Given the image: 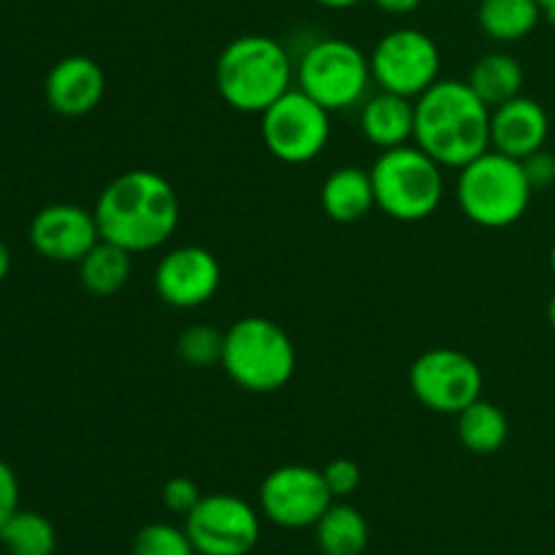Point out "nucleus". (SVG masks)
I'll use <instances>...</instances> for the list:
<instances>
[{"instance_id":"nucleus-1","label":"nucleus","mask_w":555,"mask_h":555,"mask_svg":"<svg viewBox=\"0 0 555 555\" xmlns=\"http://www.w3.org/2000/svg\"><path fill=\"white\" fill-rule=\"evenodd\" d=\"M101 238L130 255L163 247L179 225V195L163 173L130 168L103 188L95 204Z\"/></svg>"},{"instance_id":"nucleus-2","label":"nucleus","mask_w":555,"mask_h":555,"mask_svg":"<svg viewBox=\"0 0 555 555\" xmlns=\"http://www.w3.org/2000/svg\"><path fill=\"white\" fill-rule=\"evenodd\" d=\"M412 141L442 168H464L491 150V106L469 81L439 79L415 101Z\"/></svg>"},{"instance_id":"nucleus-3","label":"nucleus","mask_w":555,"mask_h":555,"mask_svg":"<svg viewBox=\"0 0 555 555\" xmlns=\"http://www.w3.org/2000/svg\"><path fill=\"white\" fill-rule=\"evenodd\" d=\"M215 87L236 112L263 114L293 90V60L276 38L238 36L217 57Z\"/></svg>"},{"instance_id":"nucleus-4","label":"nucleus","mask_w":555,"mask_h":555,"mask_svg":"<svg viewBox=\"0 0 555 555\" xmlns=\"http://www.w3.org/2000/svg\"><path fill=\"white\" fill-rule=\"evenodd\" d=\"M220 366L242 390L276 393L296 374V347L280 323L249 314L225 331Z\"/></svg>"},{"instance_id":"nucleus-5","label":"nucleus","mask_w":555,"mask_h":555,"mask_svg":"<svg viewBox=\"0 0 555 555\" xmlns=\"http://www.w3.org/2000/svg\"><path fill=\"white\" fill-rule=\"evenodd\" d=\"M459 206L466 220L480 228H509L529 211L531 190L524 163L486 150L459 168Z\"/></svg>"},{"instance_id":"nucleus-6","label":"nucleus","mask_w":555,"mask_h":555,"mask_svg":"<svg viewBox=\"0 0 555 555\" xmlns=\"http://www.w3.org/2000/svg\"><path fill=\"white\" fill-rule=\"evenodd\" d=\"M369 173H372L374 201L393 220H428L442 204V166L417 144L385 150L369 168Z\"/></svg>"},{"instance_id":"nucleus-7","label":"nucleus","mask_w":555,"mask_h":555,"mask_svg":"<svg viewBox=\"0 0 555 555\" xmlns=\"http://www.w3.org/2000/svg\"><path fill=\"white\" fill-rule=\"evenodd\" d=\"M298 90L307 92L312 101L328 112H341L366 95L372 81V65L369 57L345 38H320L298 63Z\"/></svg>"},{"instance_id":"nucleus-8","label":"nucleus","mask_w":555,"mask_h":555,"mask_svg":"<svg viewBox=\"0 0 555 555\" xmlns=\"http://www.w3.org/2000/svg\"><path fill=\"white\" fill-rule=\"evenodd\" d=\"M260 135L276 160L301 166L323 155L331 139V112L304 90H287L260 114Z\"/></svg>"},{"instance_id":"nucleus-9","label":"nucleus","mask_w":555,"mask_h":555,"mask_svg":"<svg viewBox=\"0 0 555 555\" xmlns=\"http://www.w3.org/2000/svg\"><path fill=\"white\" fill-rule=\"evenodd\" d=\"M372 81L379 90L396 92L417 101L423 92L439 81L442 54L437 41L417 27H399L385 33L369 54Z\"/></svg>"},{"instance_id":"nucleus-10","label":"nucleus","mask_w":555,"mask_h":555,"mask_svg":"<svg viewBox=\"0 0 555 555\" xmlns=\"http://www.w3.org/2000/svg\"><path fill=\"white\" fill-rule=\"evenodd\" d=\"M410 390L426 410L459 415L482 396V372L477 361L453 347H434L415 358Z\"/></svg>"},{"instance_id":"nucleus-11","label":"nucleus","mask_w":555,"mask_h":555,"mask_svg":"<svg viewBox=\"0 0 555 555\" xmlns=\"http://www.w3.org/2000/svg\"><path fill=\"white\" fill-rule=\"evenodd\" d=\"M184 531L198 555H249L258 547V509L233 493H211L184 518Z\"/></svg>"},{"instance_id":"nucleus-12","label":"nucleus","mask_w":555,"mask_h":555,"mask_svg":"<svg viewBox=\"0 0 555 555\" xmlns=\"http://www.w3.org/2000/svg\"><path fill=\"white\" fill-rule=\"evenodd\" d=\"M260 513L282 529H314L334 504L323 469L304 464L276 466L260 482Z\"/></svg>"},{"instance_id":"nucleus-13","label":"nucleus","mask_w":555,"mask_h":555,"mask_svg":"<svg viewBox=\"0 0 555 555\" xmlns=\"http://www.w3.org/2000/svg\"><path fill=\"white\" fill-rule=\"evenodd\" d=\"M222 269L215 253L198 244L173 247L155 269V291L173 309H198L220 291Z\"/></svg>"},{"instance_id":"nucleus-14","label":"nucleus","mask_w":555,"mask_h":555,"mask_svg":"<svg viewBox=\"0 0 555 555\" xmlns=\"http://www.w3.org/2000/svg\"><path fill=\"white\" fill-rule=\"evenodd\" d=\"M33 249L52 263H79L98 242L95 211L76 204H49L30 220Z\"/></svg>"},{"instance_id":"nucleus-15","label":"nucleus","mask_w":555,"mask_h":555,"mask_svg":"<svg viewBox=\"0 0 555 555\" xmlns=\"http://www.w3.org/2000/svg\"><path fill=\"white\" fill-rule=\"evenodd\" d=\"M43 95L52 112L63 117H85L95 112L106 95V74L85 54H68L57 60L43 81Z\"/></svg>"},{"instance_id":"nucleus-16","label":"nucleus","mask_w":555,"mask_h":555,"mask_svg":"<svg viewBox=\"0 0 555 555\" xmlns=\"http://www.w3.org/2000/svg\"><path fill=\"white\" fill-rule=\"evenodd\" d=\"M551 133V119L542 103L518 95L502 106L491 108V150L524 160L542 150Z\"/></svg>"},{"instance_id":"nucleus-17","label":"nucleus","mask_w":555,"mask_h":555,"mask_svg":"<svg viewBox=\"0 0 555 555\" xmlns=\"http://www.w3.org/2000/svg\"><path fill=\"white\" fill-rule=\"evenodd\" d=\"M361 130L383 152L410 144L415 139V101L379 90L363 103Z\"/></svg>"},{"instance_id":"nucleus-18","label":"nucleus","mask_w":555,"mask_h":555,"mask_svg":"<svg viewBox=\"0 0 555 555\" xmlns=\"http://www.w3.org/2000/svg\"><path fill=\"white\" fill-rule=\"evenodd\" d=\"M320 204L334 222L350 225V222L363 220L377 206L372 173L358 166L336 168L334 173L325 177L323 188H320Z\"/></svg>"},{"instance_id":"nucleus-19","label":"nucleus","mask_w":555,"mask_h":555,"mask_svg":"<svg viewBox=\"0 0 555 555\" xmlns=\"http://www.w3.org/2000/svg\"><path fill=\"white\" fill-rule=\"evenodd\" d=\"M133 255L128 249H122L119 244L101 242L79 260V282L90 296L95 298H108L117 296L130 280V271H133Z\"/></svg>"},{"instance_id":"nucleus-20","label":"nucleus","mask_w":555,"mask_h":555,"mask_svg":"<svg viewBox=\"0 0 555 555\" xmlns=\"http://www.w3.org/2000/svg\"><path fill=\"white\" fill-rule=\"evenodd\" d=\"M314 540L323 555H363L369 547V520L352 504H331L314 524Z\"/></svg>"},{"instance_id":"nucleus-21","label":"nucleus","mask_w":555,"mask_h":555,"mask_svg":"<svg viewBox=\"0 0 555 555\" xmlns=\"http://www.w3.org/2000/svg\"><path fill=\"white\" fill-rule=\"evenodd\" d=\"M459 439L469 453L493 455L504 448L509 437V421L502 406L486 401L480 396L459 415Z\"/></svg>"},{"instance_id":"nucleus-22","label":"nucleus","mask_w":555,"mask_h":555,"mask_svg":"<svg viewBox=\"0 0 555 555\" xmlns=\"http://www.w3.org/2000/svg\"><path fill=\"white\" fill-rule=\"evenodd\" d=\"M469 87L480 95L486 106L496 108L502 103L513 101L520 95L524 87V68L518 60L507 52H491L482 54L469 70Z\"/></svg>"},{"instance_id":"nucleus-23","label":"nucleus","mask_w":555,"mask_h":555,"mask_svg":"<svg viewBox=\"0 0 555 555\" xmlns=\"http://www.w3.org/2000/svg\"><path fill=\"white\" fill-rule=\"evenodd\" d=\"M477 20L488 38L515 43L534 33L542 20V5L537 0H480Z\"/></svg>"},{"instance_id":"nucleus-24","label":"nucleus","mask_w":555,"mask_h":555,"mask_svg":"<svg viewBox=\"0 0 555 555\" xmlns=\"http://www.w3.org/2000/svg\"><path fill=\"white\" fill-rule=\"evenodd\" d=\"M0 545L9 555H52L57 531L47 515L20 507L0 526Z\"/></svg>"},{"instance_id":"nucleus-25","label":"nucleus","mask_w":555,"mask_h":555,"mask_svg":"<svg viewBox=\"0 0 555 555\" xmlns=\"http://www.w3.org/2000/svg\"><path fill=\"white\" fill-rule=\"evenodd\" d=\"M222 347H225V334L215 325L195 323L179 334L177 356L179 361L193 369H209L222 361Z\"/></svg>"},{"instance_id":"nucleus-26","label":"nucleus","mask_w":555,"mask_h":555,"mask_svg":"<svg viewBox=\"0 0 555 555\" xmlns=\"http://www.w3.org/2000/svg\"><path fill=\"white\" fill-rule=\"evenodd\" d=\"M133 555H198L188 531L171 524H150L135 534Z\"/></svg>"},{"instance_id":"nucleus-27","label":"nucleus","mask_w":555,"mask_h":555,"mask_svg":"<svg viewBox=\"0 0 555 555\" xmlns=\"http://www.w3.org/2000/svg\"><path fill=\"white\" fill-rule=\"evenodd\" d=\"M160 499H163V507H166L168 513L184 515V518H188V515L195 509V504L204 499V493H201L198 482L190 480V477H171V480L163 486Z\"/></svg>"},{"instance_id":"nucleus-28","label":"nucleus","mask_w":555,"mask_h":555,"mask_svg":"<svg viewBox=\"0 0 555 555\" xmlns=\"http://www.w3.org/2000/svg\"><path fill=\"white\" fill-rule=\"evenodd\" d=\"M325 486H328L331 496L334 499H347L350 493L358 491L361 486V466L350 459H334L323 469Z\"/></svg>"},{"instance_id":"nucleus-29","label":"nucleus","mask_w":555,"mask_h":555,"mask_svg":"<svg viewBox=\"0 0 555 555\" xmlns=\"http://www.w3.org/2000/svg\"><path fill=\"white\" fill-rule=\"evenodd\" d=\"M524 171H526V179H529L531 190H547L555 184V155L553 152H547L545 146L537 152H531L529 157H524Z\"/></svg>"},{"instance_id":"nucleus-30","label":"nucleus","mask_w":555,"mask_h":555,"mask_svg":"<svg viewBox=\"0 0 555 555\" xmlns=\"http://www.w3.org/2000/svg\"><path fill=\"white\" fill-rule=\"evenodd\" d=\"M20 509V480L5 461H0V526Z\"/></svg>"},{"instance_id":"nucleus-31","label":"nucleus","mask_w":555,"mask_h":555,"mask_svg":"<svg viewBox=\"0 0 555 555\" xmlns=\"http://www.w3.org/2000/svg\"><path fill=\"white\" fill-rule=\"evenodd\" d=\"M423 0H374V5H377L379 11H385V14H412V11L421 9Z\"/></svg>"},{"instance_id":"nucleus-32","label":"nucleus","mask_w":555,"mask_h":555,"mask_svg":"<svg viewBox=\"0 0 555 555\" xmlns=\"http://www.w3.org/2000/svg\"><path fill=\"white\" fill-rule=\"evenodd\" d=\"M9 269H11V253H9V247H5L3 238H0V282L9 276Z\"/></svg>"},{"instance_id":"nucleus-33","label":"nucleus","mask_w":555,"mask_h":555,"mask_svg":"<svg viewBox=\"0 0 555 555\" xmlns=\"http://www.w3.org/2000/svg\"><path fill=\"white\" fill-rule=\"evenodd\" d=\"M318 5H323V9H334V11H341V9H352V5H358L361 0H314Z\"/></svg>"},{"instance_id":"nucleus-34","label":"nucleus","mask_w":555,"mask_h":555,"mask_svg":"<svg viewBox=\"0 0 555 555\" xmlns=\"http://www.w3.org/2000/svg\"><path fill=\"white\" fill-rule=\"evenodd\" d=\"M547 320H551V325L555 331V296L551 298V304H547Z\"/></svg>"},{"instance_id":"nucleus-35","label":"nucleus","mask_w":555,"mask_h":555,"mask_svg":"<svg viewBox=\"0 0 555 555\" xmlns=\"http://www.w3.org/2000/svg\"><path fill=\"white\" fill-rule=\"evenodd\" d=\"M537 3L542 5V14H545V11H551V9H555V0H537Z\"/></svg>"},{"instance_id":"nucleus-36","label":"nucleus","mask_w":555,"mask_h":555,"mask_svg":"<svg viewBox=\"0 0 555 555\" xmlns=\"http://www.w3.org/2000/svg\"><path fill=\"white\" fill-rule=\"evenodd\" d=\"M551 269L555 271V242H553V247H551Z\"/></svg>"},{"instance_id":"nucleus-37","label":"nucleus","mask_w":555,"mask_h":555,"mask_svg":"<svg viewBox=\"0 0 555 555\" xmlns=\"http://www.w3.org/2000/svg\"><path fill=\"white\" fill-rule=\"evenodd\" d=\"M0 555H9V553H5V551H3V553H0Z\"/></svg>"}]
</instances>
